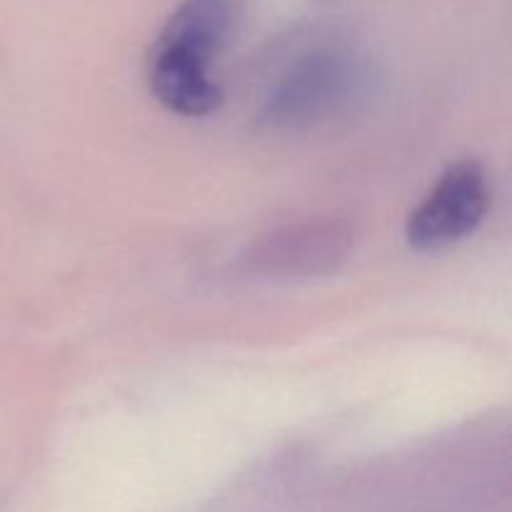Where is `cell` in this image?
<instances>
[{"instance_id": "1", "label": "cell", "mask_w": 512, "mask_h": 512, "mask_svg": "<svg viewBox=\"0 0 512 512\" xmlns=\"http://www.w3.org/2000/svg\"><path fill=\"white\" fill-rule=\"evenodd\" d=\"M230 30L228 0H183L160 28L148 58L155 98L185 118H203L223 103L210 63Z\"/></svg>"}, {"instance_id": "2", "label": "cell", "mask_w": 512, "mask_h": 512, "mask_svg": "<svg viewBox=\"0 0 512 512\" xmlns=\"http://www.w3.org/2000/svg\"><path fill=\"white\" fill-rule=\"evenodd\" d=\"M490 210L488 173L478 160H458L405 223V238L415 250H440L460 243L480 228Z\"/></svg>"}, {"instance_id": "3", "label": "cell", "mask_w": 512, "mask_h": 512, "mask_svg": "<svg viewBox=\"0 0 512 512\" xmlns=\"http://www.w3.org/2000/svg\"><path fill=\"white\" fill-rule=\"evenodd\" d=\"M358 70L350 55L315 50L290 68L265 105L273 125H308L348 103L355 93Z\"/></svg>"}, {"instance_id": "4", "label": "cell", "mask_w": 512, "mask_h": 512, "mask_svg": "<svg viewBox=\"0 0 512 512\" xmlns=\"http://www.w3.org/2000/svg\"><path fill=\"white\" fill-rule=\"evenodd\" d=\"M350 248L348 230L338 223L290 228L260 245L258 260L268 270L283 273H328L345 260Z\"/></svg>"}]
</instances>
